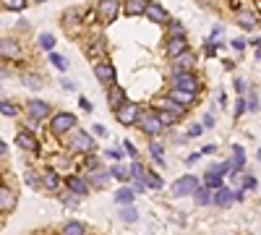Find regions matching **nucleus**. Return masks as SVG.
Wrapping results in <instances>:
<instances>
[{
	"mask_svg": "<svg viewBox=\"0 0 261 235\" xmlns=\"http://www.w3.org/2000/svg\"><path fill=\"white\" fill-rule=\"evenodd\" d=\"M68 147H71L73 151H81V154H89V151L97 149V144H94V139H91V133H87V131H73L71 139H68Z\"/></svg>",
	"mask_w": 261,
	"mask_h": 235,
	"instance_id": "nucleus-1",
	"label": "nucleus"
},
{
	"mask_svg": "<svg viewBox=\"0 0 261 235\" xmlns=\"http://www.w3.org/2000/svg\"><path fill=\"white\" fill-rule=\"evenodd\" d=\"M136 126H139V131L147 133V136H157V133L165 128L162 123H159L157 112H139V118H136Z\"/></svg>",
	"mask_w": 261,
	"mask_h": 235,
	"instance_id": "nucleus-2",
	"label": "nucleus"
},
{
	"mask_svg": "<svg viewBox=\"0 0 261 235\" xmlns=\"http://www.w3.org/2000/svg\"><path fill=\"white\" fill-rule=\"evenodd\" d=\"M120 13V0H99L97 3V16L99 24H112Z\"/></svg>",
	"mask_w": 261,
	"mask_h": 235,
	"instance_id": "nucleus-3",
	"label": "nucleus"
},
{
	"mask_svg": "<svg viewBox=\"0 0 261 235\" xmlns=\"http://www.w3.org/2000/svg\"><path fill=\"white\" fill-rule=\"evenodd\" d=\"M76 128V115H71V112H60V115H55L50 120V131L55 136H65L71 133Z\"/></svg>",
	"mask_w": 261,
	"mask_h": 235,
	"instance_id": "nucleus-4",
	"label": "nucleus"
},
{
	"mask_svg": "<svg viewBox=\"0 0 261 235\" xmlns=\"http://www.w3.org/2000/svg\"><path fill=\"white\" fill-rule=\"evenodd\" d=\"M139 112H141V107H139L136 102L123 100V102L118 105V110H115V118H118L123 126H133V123H136V118H139Z\"/></svg>",
	"mask_w": 261,
	"mask_h": 235,
	"instance_id": "nucleus-5",
	"label": "nucleus"
},
{
	"mask_svg": "<svg viewBox=\"0 0 261 235\" xmlns=\"http://www.w3.org/2000/svg\"><path fill=\"white\" fill-rule=\"evenodd\" d=\"M196 186H198V178H194V175H183V178H178V180L173 183L170 191H173V196H178V199H180V196H191V193H194Z\"/></svg>",
	"mask_w": 261,
	"mask_h": 235,
	"instance_id": "nucleus-6",
	"label": "nucleus"
},
{
	"mask_svg": "<svg viewBox=\"0 0 261 235\" xmlns=\"http://www.w3.org/2000/svg\"><path fill=\"white\" fill-rule=\"evenodd\" d=\"M94 76L102 81V84H107V86L115 84V68L107 63V60H99V63L94 65Z\"/></svg>",
	"mask_w": 261,
	"mask_h": 235,
	"instance_id": "nucleus-7",
	"label": "nucleus"
},
{
	"mask_svg": "<svg viewBox=\"0 0 261 235\" xmlns=\"http://www.w3.org/2000/svg\"><path fill=\"white\" fill-rule=\"evenodd\" d=\"M170 97L173 102H178L180 107H188V105H194V100H196V92H188V89H180V86H173L170 89Z\"/></svg>",
	"mask_w": 261,
	"mask_h": 235,
	"instance_id": "nucleus-8",
	"label": "nucleus"
},
{
	"mask_svg": "<svg viewBox=\"0 0 261 235\" xmlns=\"http://www.w3.org/2000/svg\"><path fill=\"white\" fill-rule=\"evenodd\" d=\"M144 13H147V19L154 21V24H167V11H165L159 3H152V0H147V8H144Z\"/></svg>",
	"mask_w": 261,
	"mask_h": 235,
	"instance_id": "nucleus-9",
	"label": "nucleus"
},
{
	"mask_svg": "<svg viewBox=\"0 0 261 235\" xmlns=\"http://www.w3.org/2000/svg\"><path fill=\"white\" fill-rule=\"evenodd\" d=\"M175 86L188 89V92H198V79L194 73H188V71H178L175 73Z\"/></svg>",
	"mask_w": 261,
	"mask_h": 235,
	"instance_id": "nucleus-10",
	"label": "nucleus"
},
{
	"mask_svg": "<svg viewBox=\"0 0 261 235\" xmlns=\"http://www.w3.org/2000/svg\"><path fill=\"white\" fill-rule=\"evenodd\" d=\"M16 191H11L8 186H0V212H13L16 209Z\"/></svg>",
	"mask_w": 261,
	"mask_h": 235,
	"instance_id": "nucleus-11",
	"label": "nucleus"
},
{
	"mask_svg": "<svg viewBox=\"0 0 261 235\" xmlns=\"http://www.w3.org/2000/svg\"><path fill=\"white\" fill-rule=\"evenodd\" d=\"M29 107V118L32 120H44V118H50V105L47 102H42V100H32L26 105Z\"/></svg>",
	"mask_w": 261,
	"mask_h": 235,
	"instance_id": "nucleus-12",
	"label": "nucleus"
},
{
	"mask_svg": "<svg viewBox=\"0 0 261 235\" xmlns=\"http://www.w3.org/2000/svg\"><path fill=\"white\" fill-rule=\"evenodd\" d=\"M0 58H8V60H19L21 58V47L16 40H0Z\"/></svg>",
	"mask_w": 261,
	"mask_h": 235,
	"instance_id": "nucleus-13",
	"label": "nucleus"
},
{
	"mask_svg": "<svg viewBox=\"0 0 261 235\" xmlns=\"http://www.w3.org/2000/svg\"><path fill=\"white\" fill-rule=\"evenodd\" d=\"M183 50H188V37H167V58L180 55Z\"/></svg>",
	"mask_w": 261,
	"mask_h": 235,
	"instance_id": "nucleus-14",
	"label": "nucleus"
},
{
	"mask_svg": "<svg viewBox=\"0 0 261 235\" xmlns=\"http://www.w3.org/2000/svg\"><path fill=\"white\" fill-rule=\"evenodd\" d=\"M16 147L26 149V151H37V149H40V141H37L29 131H19L16 133Z\"/></svg>",
	"mask_w": 261,
	"mask_h": 235,
	"instance_id": "nucleus-15",
	"label": "nucleus"
},
{
	"mask_svg": "<svg viewBox=\"0 0 261 235\" xmlns=\"http://www.w3.org/2000/svg\"><path fill=\"white\" fill-rule=\"evenodd\" d=\"M214 191H217V193H214V196H212V201H214V204H217V207H230V204H233V201H235V193H233V191H230V188H225V186L214 188Z\"/></svg>",
	"mask_w": 261,
	"mask_h": 235,
	"instance_id": "nucleus-16",
	"label": "nucleus"
},
{
	"mask_svg": "<svg viewBox=\"0 0 261 235\" xmlns=\"http://www.w3.org/2000/svg\"><path fill=\"white\" fill-rule=\"evenodd\" d=\"M65 186H68V191H73L76 196H87L89 193V183L84 178H79V175H71L65 180Z\"/></svg>",
	"mask_w": 261,
	"mask_h": 235,
	"instance_id": "nucleus-17",
	"label": "nucleus"
},
{
	"mask_svg": "<svg viewBox=\"0 0 261 235\" xmlns=\"http://www.w3.org/2000/svg\"><path fill=\"white\" fill-rule=\"evenodd\" d=\"M173 60H175V73H178V71H191V68H194V63H196V58L191 55L188 50H183L180 55H175Z\"/></svg>",
	"mask_w": 261,
	"mask_h": 235,
	"instance_id": "nucleus-18",
	"label": "nucleus"
},
{
	"mask_svg": "<svg viewBox=\"0 0 261 235\" xmlns=\"http://www.w3.org/2000/svg\"><path fill=\"white\" fill-rule=\"evenodd\" d=\"M107 180H110V172H102V170H89V178H87V183L89 186H94V188H105L107 186Z\"/></svg>",
	"mask_w": 261,
	"mask_h": 235,
	"instance_id": "nucleus-19",
	"label": "nucleus"
},
{
	"mask_svg": "<svg viewBox=\"0 0 261 235\" xmlns=\"http://www.w3.org/2000/svg\"><path fill=\"white\" fill-rule=\"evenodd\" d=\"M126 100V89L118 86V84H110V94H107V102H110L112 110H118V105Z\"/></svg>",
	"mask_w": 261,
	"mask_h": 235,
	"instance_id": "nucleus-20",
	"label": "nucleus"
},
{
	"mask_svg": "<svg viewBox=\"0 0 261 235\" xmlns=\"http://www.w3.org/2000/svg\"><path fill=\"white\" fill-rule=\"evenodd\" d=\"M227 165H230V170H243V165H245V151H243V147H233V160H227Z\"/></svg>",
	"mask_w": 261,
	"mask_h": 235,
	"instance_id": "nucleus-21",
	"label": "nucleus"
},
{
	"mask_svg": "<svg viewBox=\"0 0 261 235\" xmlns=\"http://www.w3.org/2000/svg\"><path fill=\"white\" fill-rule=\"evenodd\" d=\"M256 24H259V16H256V13H240V16H238V26L245 29V32H253Z\"/></svg>",
	"mask_w": 261,
	"mask_h": 235,
	"instance_id": "nucleus-22",
	"label": "nucleus"
},
{
	"mask_svg": "<svg viewBox=\"0 0 261 235\" xmlns=\"http://www.w3.org/2000/svg\"><path fill=\"white\" fill-rule=\"evenodd\" d=\"M40 186H44L47 191H55V188L60 186L58 172H55V170H44V175H42V180H40Z\"/></svg>",
	"mask_w": 261,
	"mask_h": 235,
	"instance_id": "nucleus-23",
	"label": "nucleus"
},
{
	"mask_svg": "<svg viewBox=\"0 0 261 235\" xmlns=\"http://www.w3.org/2000/svg\"><path fill=\"white\" fill-rule=\"evenodd\" d=\"M147 8V0H126V16H141Z\"/></svg>",
	"mask_w": 261,
	"mask_h": 235,
	"instance_id": "nucleus-24",
	"label": "nucleus"
},
{
	"mask_svg": "<svg viewBox=\"0 0 261 235\" xmlns=\"http://www.w3.org/2000/svg\"><path fill=\"white\" fill-rule=\"evenodd\" d=\"M191 196H194V199H196V204H198V207H206V204L212 201V193H209V188H206V186H196V191L191 193Z\"/></svg>",
	"mask_w": 261,
	"mask_h": 235,
	"instance_id": "nucleus-25",
	"label": "nucleus"
},
{
	"mask_svg": "<svg viewBox=\"0 0 261 235\" xmlns=\"http://www.w3.org/2000/svg\"><path fill=\"white\" fill-rule=\"evenodd\" d=\"M120 219L123 222H136V219H139V212L133 209V204H120Z\"/></svg>",
	"mask_w": 261,
	"mask_h": 235,
	"instance_id": "nucleus-26",
	"label": "nucleus"
},
{
	"mask_svg": "<svg viewBox=\"0 0 261 235\" xmlns=\"http://www.w3.org/2000/svg\"><path fill=\"white\" fill-rule=\"evenodd\" d=\"M50 63L58 68L60 73H65L68 68H71V63H68V58H63V55H58V52H50Z\"/></svg>",
	"mask_w": 261,
	"mask_h": 235,
	"instance_id": "nucleus-27",
	"label": "nucleus"
},
{
	"mask_svg": "<svg viewBox=\"0 0 261 235\" xmlns=\"http://www.w3.org/2000/svg\"><path fill=\"white\" fill-rule=\"evenodd\" d=\"M154 112H157V118H159V123H162V126H173L175 120H178V115L170 112L167 107H159V110H154Z\"/></svg>",
	"mask_w": 261,
	"mask_h": 235,
	"instance_id": "nucleus-28",
	"label": "nucleus"
},
{
	"mask_svg": "<svg viewBox=\"0 0 261 235\" xmlns=\"http://www.w3.org/2000/svg\"><path fill=\"white\" fill-rule=\"evenodd\" d=\"M21 84H24V86H29V89H42V76L24 73V76H21Z\"/></svg>",
	"mask_w": 261,
	"mask_h": 235,
	"instance_id": "nucleus-29",
	"label": "nucleus"
},
{
	"mask_svg": "<svg viewBox=\"0 0 261 235\" xmlns=\"http://www.w3.org/2000/svg\"><path fill=\"white\" fill-rule=\"evenodd\" d=\"M0 3H3V8L5 11H13V13H21V11H24L26 8V0H0Z\"/></svg>",
	"mask_w": 261,
	"mask_h": 235,
	"instance_id": "nucleus-30",
	"label": "nucleus"
},
{
	"mask_svg": "<svg viewBox=\"0 0 261 235\" xmlns=\"http://www.w3.org/2000/svg\"><path fill=\"white\" fill-rule=\"evenodd\" d=\"M167 32H170V37H188V29L180 21H167Z\"/></svg>",
	"mask_w": 261,
	"mask_h": 235,
	"instance_id": "nucleus-31",
	"label": "nucleus"
},
{
	"mask_svg": "<svg viewBox=\"0 0 261 235\" xmlns=\"http://www.w3.org/2000/svg\"><path fill=\"white\" fill-rule=\"evenodd\" d=\"M144 183H147V188H154L157 191V188H162V178L154 175L152 170H144Z\"/></svg>",
	"mask_w": 261,
	"mask_h": 235,
	"instance_id": "nucleus-32",
	"label": "nucleus"
},
{
	"mask_svg": "<svg viewBox=\"0 0 261 235\" xmlns=\"http://www.w3.org/2000/svg\"><path fill=\"white\" fill-rule=\"evenodd\" d=\"M133 196H136V191H130V188L123 186L120 191L115 193V201H118V204H133Z\"/></svg>",
	"mask_w": 261,
	"mask_h": 235,
	"instance_id": "nucleus-33",
	"label": "nucleus"
},
{
	"mask_svg": "<svg viewBox=\"0 0 261 235\" xmlns=\"http://www.w3.org/2000/svg\"><path fill=\"white\" fill-rule=\"evenodd\" d=\"M110 178L120 180V183H128V180H130V172H128L126 168H120V165H115V168H110Z\"/></svg>",
	"mask_w": 261,
	"mask_h": 235,
	"instance_id": "nucleus-34",
	"label": "nucleus"
},
{
	"mask_svg": "<svg viewBox=\"0 0 261 235\" xmlns=\"http://www.w3.org/2000/svg\"><path fill=\"white\" fill-rule=\"evenodd\" d=\"M204 186L209 188V191H214V188H219L222 186V175H217V172H206V178H204Z\"/></svg>",
	"mask_w": 261,
	"mask_h": 235,
	"instance_id": "nucleus-35",
	"label": "nucleus"
},
{
	"mask_svg": "<svg viewBox=\"0 0 261 235\" xmlns=\"http://www.w3.org/2000/svg\"><path fill=\"white\" fill-rule=\"evenodd\" d=\"M0 112H3L5 118H16L19 115V107L13 102H8V100H0Z\"/></svg>",
	"mask_w": 261,
	"mask_h": 235,
	"instance_id": "nucleus-36",
	"label": "nucleus"
},
{
	"mask_svg": "<svg viewBox=\"0 0 261 235\" xmlns=\"http://www.w3.org/2000/svg\"><path fill=\"white\" fill-rule=\"evenodd\" d=\"M245 110L259 112V92H256V89H251V94L245 97Z\"/></svg>",
	"mask_w": 261,
	"mask_h": 235,
	"instance_id": "nucleus-37",
	"label": "nucleus"
},
{
	"mask_svg": "<svg viewBox=\"0 0 261 235\" xmlns=\"http://www.w3.org/2000/svg\"><path fill=\"white\" fill-rule=\"evenodd\" d=\"M63 233H65V235H81V233H84V225L76 222V219H71V222L63 225Z\"/></svg>",
	"mask_w": 261,
	"mask_h": 235,
	"instance_id": "nucleus-38",
	"label": "nucleus"
},
{
	"mask_svg": "<svg viewBox=\"0 0 261 235\" xmlns=\"http://www.w3.org/2000/svg\"><path fill=\"white\" fill-rule=\"evenodd\" d=\"M37 42H40V47H42V50H47V52H52V47H55V37L47 34V32L40 34V40H37Z\"/></svg>",
	"mask_w": 261,
	"mask_h": 235,
	"instance_id": "nucleus-39",
	"label": "nucleus"
},
{
	"mask_svg": "<svg viewBox=\"0 0 261 235\" xmlns=\"http://www.w3.org/2000/svg\"><path fill=\"white\" fill-rule=\"evenodd\" d=\"M79 199H81V196H76L73 191H63V193H60V201H63L65 207H76V204H79Z\"/></svg>",
	"mask_w": 261,
	"mask_h": 235,
	"instance_id": "nucleus-40",
	"label": "nucleus"
},
{
	"mask_svg": "<svg viewBox=\"0 0 261 235\" xmlns=\"http://www.w3.org/2000/svg\"><path fill=\"white\" fill-rule=\"evenodd\" d=\"M149 151L157 160V165H165V154H162V147H159V144H149Z\"/></svg>",
	"mask_w": 261,
	"mask_h": 235,
	"instance_id": "nucleus-41",
	"label": "nucleus"
},
{
	"mask_svg": "<svg viewBox=\"0 0 261 235\" xmlns=\"http://www.w3.org/2000/svg\"><path fill=\"white\" fill-rule=\"evenodd\" d=\"M240 186H243V191H256L259 180H256V178H253V175H243V180H240Z\"/></svg>",
	"mask_w": 261,
	"mask_h": 235,
	"instance_id": "nucleus-42",
	"label": "nucleus"
},
{
	"mask_svg": "<svg viewBox=\"0 0 261 235\" xmlns=\"http://www.w3.org/2000/svg\"><path fill=\"white\" fill-rule=\"evenodd\" d=\"M128 172H130V178H141L144 180V165L139 160H133V165L128 168Z\"/></svg>",
	"mask_w": 261,
	"mask_h": 235,
	"instance_id": "nucleus-43",
	"label": "nucleus"
},
{
	"mask_svg": "<svg viewBox=\"0 0 261 235\" xmlns=\"http://www.w3.org/2000/svg\"><path fill=\"white\" fill-rule=\"evenodd\" d=\"M81 11H65L63 13V24H73V21H79Z\"/></svg>",
	"mask_w": 261,
	"mask_h": 235,
	"instance_id": "nucleus-44",
	"label": "nucleus"
},
{
	"mask_svg": "<svg viewBox=\"0 0 261 235\" xmlns=\"http://www.w3.org/2000/svg\"><path fill=\"white\" fill-rule=\"evenodd\" d=\"M243 112H245V97L240 94V97H238V102H235V115H238V118H240V115H243Z\"/></svg>",
	"mask_w": 261,
	"mask_h": 235,
	"instance_id": "nucleus-45",
	"label": "nucleus"
},
{
	"mask_svg": "<svg viewBox=\"0 0 261 235\" xmlns=\"http://www.w3.org/2000/svg\"><path fill=\"white\" fill-rule=\"evenodd\" d=\"M55 165H58V170H55V172H63V170H68V168H71V162H68L65 157H58V160H55Z\"/></svg>",
	"mask_w": 261,
	"mask_h": 235,
	"instance_id": "nucleus-46",
	"label": "nucleus"
},
{
	"mask_svg": "<svg viewBox=\"0 0 261 235\" xmlns=\"http://www.w3.org/2000/svg\"><path fill=\"white\" fill-rule=\"evenodd\" d=\"M79 107H81L84 112H91V110H94V107H91V102L87 100V97H81V100H79Z\"/></svg>",
	"mask_w": 261,
	"mask_h": 235,
	"instance_id": "nucleus-47",
	"label": "nucleus"
},
{
	"mask_svg": "<svg viewBox=\"0 0 261 235\" xmlns=\"http://www.w3.org/2000/svg\"><path fill=\"white\" fill-rule=\"evenodd\" d=\"M204 52H206L209 58H212V55H217V44H214V42H206V44H204Z\"/></svg>",
	"mask_w": 261,
	"mask_h": 235,
	"instance_id": "nucleus-48",
	"label": "nucleus"
},
{
	"mask_svg": "<svg viewBox=\"0 0 261 235\" xmlns=\"http://www.w3.org/2000/svg\"><path fill=\"white\" fill-rule=\"evenodd\" d=\"M201 133H204L201 126H191V128H188V136H191V139H196V136H201Z\"/></svg>",
	"mask_w": 261,
	"mask_h": 235,
	"instance_id": "nucleus-49",
	"label": "nucleus"
},
{
	"mask_svg": "<svg viewBox=\"0 0 261 235\" xmlns=\"http://www.w3.org/2000/svg\"><path fill=\"white\" fill-rule=\"evenodd\" d=\"M126 151H128L130 157H133V160H136V157H139V151H136V147H133V144H130V141H126Z\"/></svg>",
	"mask_w": 261,
	"mask_h": 235,
	"instance_id": "nucleus-50",
	"label": "nucleus"
},
{
	"mask_svg": "<svg viewBox=\"0 0 261 235\" xmlns=\"http://www.w3.org/2000/svg\"><path fill=\"white\" fill-rule=\"evenodd\" d=\"M235 92H238V94H245V81H243V79L235 81Z\"/></svg>",
	"mask_w": 261,
	"mask_h": 235,
	"instance_id": "nucleus-51",
	"label": "nucleus"
},
{
	"mask_svg": "<svg viewBox=\"0 0 261 235\" xmlns=\"http://www.w3.org/2000/svg\"><path fill=\"white\" fill-rule=\"evenodd\" d=\"M214 151H217L214 144H206V147H201V154H214Z\"/></svg>",
	"mask_w": 261,
	"mask_h": 235,
	"instance_id": "nucleus-52",
	"label": "nucleus"
},
{
	"mask_svg": "<svg viewBox=\"0 0 261 235\" xmlns=\"http://www.w3.org/2000/svg\"><path fill=\"white\" fill-rule=\"evenodd\" d=\"M87 168H89V170L97 168V157H91V151H89V157H87Z\"/></svg>",
	"mask_w": 261,
	"mask_h": 235,
	"instance_id": "nucleus-53",
	"label": "nucleus"
},
{
	"mask_svg": "<svg viewBox=\"0 0 261 235\" xmlns=\"http://www.w3.org/2000/svg\"><path fill=\"white\" fill-rule=\"evenodd\" d=\"M91 128H94V133H97V136H107L105 126H99V123H97V126H91Z\"/></svg>",
	"mask_w": 261,
	"mask_h": 235,
	"instance_id": "nucleus-54",
	"label": "nucleus"
},
{
	"mask_svg": "<svg viewBox=\"0 0 261 235\" xmlns=\"http://www.w3.org/2000/svg\"><path fill=\"white\" fill-rule=\"evenodd\" d=\"M233 47H235L238 52H240V50L245 47V42H243V40H233Z\"/></svg>",
	"mask_w": 261,
	"mask_h": 235,
	"instance_id": "nucleus-55",
	"label": "nucleus"
},
{
	"mask_svg": "<svg viewBox=\"0 0 261 235\" xmlns=\"http://www.w3.org/2000/svg\"><path fill=\"white\" fill-rule=\"evenodd\" d=\"M107 154H110L112 160H120V157H123V151H120V149H112V151H107Z\"/></svg>",
	"mask_w": 261,
	"mask_h": 235,
	"instance_id": "nucleus-56",
	"label": "nucleus"
},
{
	"mask_svg": "<svg viewBox=\"0 0 261 235\" xmlns=\"http://www.w3.org/2000/svg\"><path fill=\"white\" fill-rule=\"evenodd\" d=\"M204 126H209V128L214 126V118L209 115V112H206V115H204Z\"/></svg>",
	"mask_w": 261,
	"mask_h": 235,
	"instance_id": "nucleus-57",
	"label": "nucleus"
},
{
	"mask_svg": "<svg viewBox=\"0 0 261 235\" xmlns=\"http://www.w3.org/2000/svg\"><path fill=\"white\" fill-rule=\"evenodd\" d=\"M8 154V147H5V141H0V157H5Z\"/></svg>",
	"mask_w": 261,
	"mask_h": 235,
	"instance_id": "nucleus-58",
	"label": "nucleus"
},
{
	"mask_svg": "<svg viewBox=\"0 0 261 235\" xmlns=\"http://www.w3.org/2000/svg\"><path fill=\"white\" fill-rule=\"evenodd\" d=\"M0 94H3V86H0Z\"/></svg>",
	"mask_w": 261,
	"mask_h": 235,
	"instance_id": "nucleus-59",
	"label": "nucleus"
},
{
	"mask_svg": "<svg viewBox=\"0 0 261 235\" xmlns=\"http://www.w3.org/2000/svg\"><path fill=\"white\" fill-rule=\"evenodd\" d=\"M37 3H44V0H37Z\"/></svg>",
	"mask_w": 261,
	"mask_h": 235,
	"instance_id": "nucleus-60",
	"label": "nucleus"
}]
</instances>
